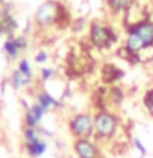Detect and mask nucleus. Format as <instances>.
<instances>
[{
  "label": "nucleus",
  "instance_id": "f03ea898",
  "mask_svg": "<svg viewBox=\"0 0 153 158\" xmlns=\"http://www.w3.org/2000/svg\"><path fill=\"white\" fill-rule=\"evenodd\" d=\"M118 130V118L115 114L101 109L94 114V137L101 140H110Z\"/></svg>",
  "mask_w": 153,
  "mask_h": 158
},
{
  "label": "nucleus",
  "instance_id": "dca6fc26",
  "mask_svg": "<svg viewBox=\"0 0 153 158\" xmlns=\"http://www.w3.org/2000/svg\"><path fill=\"white\" fill-rule=\"evenodd\" d=\"M109 99H110L112 104H115V106H120L122 101H123V91L120 87L114 86L109 89Z\"/></svg>",
  "mask_w": 153,
  "mask_h": 158
},
{
  "label": "nucleus",
  "instance_id": "2eb2a0df",
  "mask_svg": "<svg viewBox=\"0 0 153 158\" xmlns=\"http://www.w3.org/2000/svg\"><path fill=\"white\" fill-rule=\"evenodd\" d=\"M39 130H38V127L36 128H33V127H25L23 128V140L25 143H31V142H36L39 140Z\"/></svg>",
  "mask_w": 153,
  "mask_h": 158
},
{
  "label": "nucleus",
  "instance_id": "4468645a",
  "mask_svg": "<svg viewBox=\"0 0 153 158\" xmlns=\"http://www.w3.org/2000/svg\"><path fill=\"white\" fill-rule=\"evenodd\" d=\"M107 5L112 12L122 13V12H128L132 7V0H107Z\"/></svg>",
  "mask_w": 153,
  "mask_h": 158
},
{
  "label": "nucleus",
  "instance_id": "a211bd4d",
  "mask_svg": "<svg viewBox=\"0 0 153 158\" xmlns=\"http://www.w3.org/2000/svg\"><path fill=\"white\" fill-rule=\"evenodd\" d=\"M142 102H143V106H145V109L148 110V114L153 115V87H150L145 94H143Z\"/></svg>",
  "mask_w": 153,
  "mask_h": 158
},
{
  "label": "nucleus",
  "instance_id": "6ab92c4d",
  "mask_svg": "<svg viewBox=\"0 0 153 158\" xmlns=\"http://www.w3.org/2000/svg\"><path fill=\"white\" fill-rule=\"evenodd\" d=\"M53 76H54V69H51V68H43L41 73H39V77H41L43 82H46V81H49V79H53Z\"/></svg>",
  "mask_w": 153,
  "mask_h": 158
},
{
  "label": "nucleus",
  "instance_id": "1a4fd4ad",
  "mask_svg": "<svg viewBox=\"0 0 153 158\" xmlns=\"http://www.w3.org/2000/svg\"><path fill=\"white\" fill-rule=\"evenodd\" d=\"M17 28H18V23L13 18L12 12L8 8H0V35L10 36V35H13V31Z\"/></svg>",
  "mask_w": 153,
  "mask_h": 158
},
{
  "label": "nucleus",
  "instance_id": "f8f14e48",
  "mask_svg": "<svg viewBox=\"0 0 153 158\" xmlns=\"http://www.w3.org/2000/svg\"><path fill=\"white\" fill-rule=\"evenodd\" d=\"M31 81H33V79L27 77L25 74L20 73L18 69H15V71L10 74V86H12L15 91H20V89L30 86V84H31Z\"/></svg>",
  "mask_w": 153,
  "mask_h": 158
},
{
  "label": "nucleus",
  "instance_id": "f3484780",
  "mask_svg": "<svg viewBox=\"0 0 153 158\" xmlns=\"http://www.w3.org/2000/svg\"><path fill=\"white\" fill-rule=\"evenodd\" d=\"M17 69L22 74H25L27 77H30V79H33V69H31V64H30V61L27 58H23V59H20L18 61V66H17Z\"/></svg>",
  "mask_w": 153,
  "mask_h": 158
},
{
  "label": "nucleus",
  "instance_id": "39448f33",
  "mask_svg": "<svg viewBox=\"0 0 153 158\" xmlns=\"http://www.w3.org/2000/svg\"><path fill=\"white\" fill-rule=\"evenodd\" d=\"M59 10H61V3L54 2V0H46L38 7L36 13H35V22L39 28H49L54 23H58Z\"/></svg>",
  "mask_w": 153,
  "mask_h": 158
},
{
  "label": "nucleus",
  "instance_id": "4be33fe9",
  "mask_svg": "<svg viewBox=\"0 0 153 158\" xmlns=\"http://www.w3.org/2000/svg\"><path fill=\"white\" fill-rule=\"evenodd\" d=\"M5 3V0H0V5H3Z\"/></svg>",
  "mask_w": 153,
  "mask_h": 158
},
{
  "label": "nucleus",
  "instance_id": "20e7f679",
  "mask_svg": "<svg viewBox=\"0 0 153 158\" xmlns=\"http://www.w3.org/2000/svg\"><path fill=\"white\" fill-rule=\"evenodd\" d=\"M69 132L76 138H91L94 135V115L79 112L69 120Z\"/></svg>",
  "mask_w": 153,
  "mask_h": 158
},
{
  "label": "nucleus",
  "instance_id": "6e6552de",
  "mask_svg": "<svg viewBox=\"0 0 153 158\" xmlns=\"http://www.w3.org/2000/svg\"><path fill=\"white\" fill-rule=\"evenodd\" d=\"M46 112H48L46 109L41 107L38 102L31 104L27 109V112H25V127H33V128L39 127V122L44 118Z\"/></svg>",
  "mask_w": 153,
  "mask_h": 158
},
{
  "label": "nucleus",
  "instance_id": "9d476101",
  "mask_svg": "<svg viewBox=\"0 0 153 158\" xmlns=\"http://www.w3.org/2000/svg\"><path fill=\"white\" fill-rule=\"evenodd\" d=\"M25 150H27L30 158H39V156H43L44 153H46L48 142H44L43 138H39V140H36V142L25 143Z\"/></svg>",
  "mask_w": 153,
  "mask_h": 158
},
{
  "label": "nucleus",
  "instance_id": "aec40b11",
  "mask_svg": "<svg viewBox=\"0 0 153 158\" xmlns=\"http://www.w3.org/2000/svg\"><path fill=\"white\" fill-rule=\"evenodd\" d=\"M133 147H135L137 148V152L138 153H140V156H145L147 155V148H145V145H143V143H142V140H140V138H133Z\"/></svg>",
  "mask_w": 153,
  "mask_h": 158
},
{
  "label": "nucleus",
  "instance_id": "412c9836",
  "mask_svg": "<svg viewBox=\"0 0 153 158\" xmlns=\"http://www.w3.org/2000/svg\"><path fill=\"white\" fill-rule=\"evenodd\" d=\"M46 61H48V53L44 51V49H39V51L35 54V63L43 64V63H46Z\"/></svg>",
  "mask_w": 153,
  "mask_h": 158
},
{
  "label": "nucleus",
  "instance_id": "0eeeda50",
  "mask_svg": "<svg viewBox=\"0 0 153 158\" xmlns=\"http://www.w3.org/2000/svg\"><path fill=\"white\" fill-rule=\"evenodd\" d=\"M72 148L77 158H101L99 148L91 138H76Z\"/></svg>",
  "mask_w": 153,
  "mask_h": 158
},
{
  "label": "nucleus",
  "instance_id": "ddd939ff",
  "mask_svg": "<svg viewBox=\"0 0 153 158\" xmlns=\"http://www.w3.org/2000/svg\"><path fill=\"white\" fill-rule=\"evenodd\" d=\"M102 74H104V79H105L107 82H115V81H118V79H122V76H123V73L117 66H114V64L104 66Z\"/></svg>",
  "mask_w": 153,
  "mask_h": 158
},
{
  "label": "nucleus",
  "instance_id": "9b49d317",
  "mask_svg": "<svg viewBox=\"0 0 153 158\" xmlns=\"http://www.w3.org/2000/svg\"><path fill=\"white\" fill-rule=\"evenodd\" d=\"M36 102H38L41 107L46 109V110H49V109H56V107H61V106H63V102L59 101V99L53 97L48 91H39L38 96H36Z\"/></svg>",
  "mask_w": 153,
  "mask_h": 158
},
{
  "label": "nucleus",
  "instance_id": "7ed1b4c3",
  "mask_svg": "<svg viewBox=\"0 0 153 158\" xmlns=\"http://www.w3.org/2000/svg\"><path fill=\"white\" fill-rule=\"evenodd\" d=\"M89 41L99 49H107L118 41V35L112 27H107L101 22H92L89 27Z\"/></svg>",
  "mask_w": 153,
  "mask_h": 158
},
{
  "label": "nucleus",
  "instance_id": "f257e3e1",
  "mask_svg": "<svg viewBox=\"0 0 153 158\" xmlns=\"http://www.w3.org/2000/svg\"><path fill=\"white\" fill-rule=\"evenodd\" d=\"M153 48V20H138L127 27L123 49L127 53L142 54Z\"/></svg>",
  "mask_w": 153,
  "mask_h": 158
},
{
  "label": "nucleus",
  "instance_id": "423d86ee",
  "mask_svg": "<svg viewBox=\"0 0 153 158\" xmlns=\"http://www.w3.org/2000/svg\"><path fill=\"white\" fill-rule=\"evenodd\" d=\"M28 48V40L25 35H10V36L5 38L3 43V51L7 54L8 59H17L20 56V53L25 51Z\"/></svg>",
  "mask_w": 153,
  "mask_h": 158
}]
</instances>
